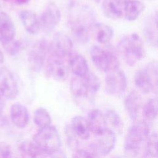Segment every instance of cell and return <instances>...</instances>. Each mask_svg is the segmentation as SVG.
I'll return each instance as SVG.
<instances>
[{
  "label": "cell",
  "instance_id": "7c38bea8",
  "mask_svg": "<svg viewBox=\"0 0 158 158\" xmlns=\"http://www.w3.org/2000/svg\"><path fill=\"white\" fill-rule=\"evenodd\" d=\"M49 55V54H48ZM46 62V72L49 77L58 81H65L69 74V67L63 59L49 55Z\"/></svg>",
  "mask_w": 158,
  "mask_h": 158
},
{
  "label": "cell",
  "instance_id": "277c9868",
  "mask_svg": "<svg viewBox=\"0 0 158 158\" xmlns=\"http://www.w3.org/2000/svg\"><path fill=\"white\" fill-rule=\"evenodd\" d=\"M135 83L143 93L151 91L156 94L157 91V62L152 60L142 69L138 70L135 75Z\"/></svg>",
  "mask_w": 158,
  "mask_h": 158
},
{
  "label": "cell",
  "instance_id": "f546056e",
  "mask_svg": "<svg viewBox=\"0 0 158 158\" xmlns=\"http://www.w3.org/2000/svg\"><path fill=\"white\" fill-rule=\"evenodd\" d=\"M104 115L107 122L109 123L116 131L121 132L123 124L119 115L113 109H107Z\"/></svg>",
  "mask_w": 158,
  "mask_h": 158
},
{
  "label": "cell",
  "instance_id": "d6986e66",
  "mask_svg": "<svg viewBox=\"0 0 158 158\" xmlns=\"http://www.w3.org/2000/svg\"><path fill=\"white\" fill-rule=\"evenodd\" d=\"M20 20L25 30L31 34L36 35L39 33L40 25L39 18L31 10H23L19 14Z\"/></svg>",
  "mask_w": 158,
  "mask_h": 158
},
{
  "label": "cell",
  "instance_id": "44dd1931",
  "mask_svg": "<svg viewBox=\"0 0 158 158\" xmlns=\"http://www.w3.org/2000/svg\"><path fill=\"white\" fill-rule=\"evenodd\" d=\"M70 125L78 138L83 140L89 138L91 131L86 117L80 115L75 116L72 119Z\"/></svg>",
  "mask_w": 158,
  "mask_h": 158
},
{
  "label": "cell",
  "instance_id": "e0dca14e",
  "mask_svg": "<svg viewBox=\"0 0 158 158\" xmlns=\"http://www.w3.org/2000/svg\"><path fill=\"white\" fill-rule=\"evenodd\" d=\"M16 31L10 17L4 12H0V42L1 43L15 38Z\"/></svg>",
  "mask_w": 158,
  "mask_h": 158
},
{
  "label": "cell",
  "instance_id": "1f68e13d",
  "mask_svg": "<svg viewBox=\"0 0 158 158\" xmlns=\"http://www.w3.org/2000/svg\"><path fill=\"white\" fill-rule=\"evenodd\" d=\"M83 78L91 94L93 95L95 94L99 91L101 86V81L97 75L89 71L83 77Z\"/></svg>",
  "mask_w": 158,
  "mask_h": 158
},
{
  "label": "cell",
  "instance_id": "74e56055",
  "mask_svg": "<svg viewBox=\"0 0 158 158\" xmlns=\"http://www.w3.org/2000/svg\"><path fill=\"white\" fill-rule=\"evenodd\" d=\"M14 1L17 4H20V5L27 4L30 1V0H14Z\"/></svg>",
  "mask_w": 158,
  "mask_h": 158
},
{
  "label": "cell",
  "instance_id": "6da1fadb",
  "mask_svg": "<svg viewBox=\"0 0 158 158\" xmlns=\"http://www.w3.org/2000/svg\"><path fill=\"white\" fill-rule=\"evenodd\" d=\"M117 51L125 63L135 65L144 56V47L142 39L135 33L123 36L117 44Z\"/></svg>",
  "mask_w": 158,
  "mask_h": 158
},
{
  "label": "cell",
  "instance_id": "3957f363",
  "mask_svg": "<svg viewBox=\"0 0 158 158\" xmlns=\"http://www.w3.org/2000/svg\"><path fill=\"white\" fill-rule=\"evenodd\" d=\"M149 135V127L145 120L134 123L129 129L126 136L125 151L131 155L138 154Z\"/></svg>",
  "mask_w": 158,
  "mask_h": 158
},
{
  "label": "cell",
  "instance_id": "7a4b0ae2",
  "mask_svg": "<svg viewBox=\"0 0 158 158\" xmlns=\"http://www.w3.org/2000/svg\"><path fill=\"white\" fill-rule=\"evenodd\" d=\"M33 141L49 157H57L59 152L62 141L57 128L48 125L39 128L34 135Z\"/></svg>",
  "mask_w": 158,
  "mask_h": 158
},
{
  "label": "cell",
  "instance_id": "5bb4252c",
  "mask_svg": "<svg viewBox=\"0 0 158 158\" xmlns=\"http://www.w3.org/2000/svg\"><path fill=\"white\" fill-rule=\"evenodd\" d=\"M142 104L141 96L136 90L131 91L125 98L124 101L125 107L132 120H136L139 117L142 107Z\"/></svg>",
  "mask_w": 158,
  "mask_h": 158
},
{
  "label": "cell",
  "instance_id": "cb8c5ba5",
  "mask_svg": "<svg viewBox=\"0 0 158 158\" xmlns=\"http://www.w3.org/2000/svg\"><path fill=\"white\" fill-rule=\"evenodd\" d=\"M69 23L73 38L79 43H86L89 39V27L75 22H69Z\"/></svg>",
  "mask_w": 158,
  "mask_h": 158
},
{
  "label": "cell",
  "instance_id": "9c48e42d",
  "mask_svg": "<svg viewBox=\"0 0 158 158\" xmlns=\"http://www.w3.org/2000/svg\"><path fill=\"white\" fill-rule=\"evenodd\" d=\"M95 137V140L89 145V148L98 157L109 154L114 148L116 143V135L112 130L107 128Z\"/></svg>",
  "mask_w": 158,
  "mask_h": 158
},
{
  "label": "cell",
  "instance_id": "5b68a950",
  "mask_svg": "<svg viewBox=\"0 0 158 158\" xmlns=\"http://www.w3.org/2000/svg\"><path fill=\"white\" fill-rule=\"evenodd\" d=\"M92 62L100 71L106 72L119 67V61L116 52L112 48L104 49L98 46H93L89 51Z\"/></svg>",
  "mask_w": 158,
  "mask_h": 158
},
{
  "label": "cell",
  "instance_id": "e575fe53",
  "mask_svg": "<svg viewBox=\"0 0 158 158\" xmlns=\"http://www.w3.org/2000/svg\"><path fill=\"white\" fill-rule=\"evenodd\" d=\"M12 151L10 146L5 142L0 143V157H12Z\"/></svg>",
  "mask_w": 158,
  "mask_h": 158
},
{
  "label": "cell",
  "instance_id": "484cf974",
  "mask_svg": "<svg viewBox=\"0 0 158 158\" xmlns=\"http://www.w3.org/2000/svg\"><path fill=\"white\" fill-rule=\"evenodd\" d=\"M157 14L149 19L145 25L144 32L149 43L154 47L157 46Z\"/></svg>",
  "mask_w": 158,
  "mask_h": 158
},
{
  "label": "cell",
  "instance_id": "603a6c76",
  "mask_svg": "<svg viewBox=\"0 0 158 158\" xmlns=\"http://www.w3.org/2000/svg\"><path fill=\"white\" fill-rule=\"evenodd\" d=\"M102 9L107 18L117 20L123 16V7L114 0H103Z\"/></svg>",
  "mask_w": 158,
  "mask_h": 158
},
{
  "label": "cell",
  "instance_id": "d590c367",
  "mask_svg": "<svg viewBox=\"0 0 158 158\" xmlns=\"http://www.w3.org/2000/svg\"><path fill=\"white\" fill-rule=\"evenodd\" d=\"M6 106V98L0 93V115H2Z\"/></svg>",
  "mask_w": 158,
  "mask_h": 158
},
{
  "label": "cell",
  "instance_id": "83f0119b",
  "mask_svg": "<svg viewBox=\"0 0 158 158\" xmlns=\"http://www.w3.org/2000/svg\"><path fill=\"white\" fill-rule=\"evenodd\" d=\"M144 117L148 121H152L157 116V99L151 98L144 104L143 109Z\"/></svg>",
  "mask_w": 158,
  "mask_h": 158
},
{
  "label": "cell",
  "instance_id": "ab89813d",
  "mask_svg": "<svg viewBox=\"0 0 158 158\" xmlns=\"http://www.w3.org/2000/svg\"><path fill=\"white\" fill-rule=\"evenodd\" d=\"M92 1H94V2L97 3V4L99 3V2H100V1H101V0H92Z\"/></svg>",
  "mask_w": 158,
  "mask_h": 158
},
{
  "label": "cell",
  "instance_id": "7402d4cb",
  "mask_svg": "<svg viewBox=\"0 0 158 158\" xmlns=\"http://www.w3.org/2000/svg\"><path fill=\"white\" fill-rule=\"evenodd\" d=\"M145 9L144 4L138 0H130L123 7V15L128 21H134L138 18Z\"/></svg>",
  "mask_w": 158,
  "mask_h": 158
},
{
  "label": "cell",
  "instance_id": "9a60e30c",
  "mask_svg": "<svg viewBox=\"0 0 158 158\" xmlns=\"http://www.w3.org/2000/svg\"><path fill=\"white\" fill-rule=\"evenodd\" d=\"M10 117L13 124L19 128H25L28 123V111L24 105L19 102L14 103L10 106Z\"/></svg>",
  "mask_w": 158,
  "mask_h": 158
},
{
  "label": "cell",
  "instance_id": "f35d334b",
  "mask_svg": "<svg viewBox=\"0 0 158 158\" xmlns=\"http://www.w3.org/2000/svg\"><path fill=\"white\" fill-rule=\"evenodd\" d=\"M4 59H5L4 55L2 50L0 49V64H2L4 63Z\"/></svg>",
  "mask_w": 158,
  "mask_h": 158
},
{
  "label": "cell",
  "instance_id": "30bf717a",
  "mask_svg": "<svg viewBox=\"0 0 158 158\" xmlns=\"http://www.w3.org/2000/svg\"><path fill=\"white\" fill-rule=\"evenodd\" d=\"M0 93L6 99H14L19 93L17 80L11 71L6 67H0Z\"/></svg>",
  "mask_w": 158,
  "mask_h": 158
},
{
  "label": "cell",
  "instance_id": "8fae6325",
  "mask_svg": "<svg viewBox=\"0 0 158 158\" xmlns=\"http://www.w3.org/2000/svg\"><path fill=\"white\" fill-rule=\"evenodd\" d=\"M40 29L45 33H50L57 26L61 19V13L57 5L49 2L44 11L38 17Z\"/></svg>",
  "mask_w": 158,
  "mask_h": 158
},
{
  "label": "cell",
  "instance_id": "ba28073f",
  "mask_svg": "<svg viewBox=\"0 0 158 158\" xmlns=\"http://www.w3.org/2000/svg\"><path fill=\"white\" fill-rule=\"evenodd\" d=\"M73 43L70 37L63 32L56 33L49 43V55L64 59L72 52Z\"/></svg>",
  "mask_w": 158,
  "mask_h": 158
},
{
  "label": "cell",
  "instance_id": "836d02e7",
  "mask_svg": "<svg viewBox=\"0 0 158 158\" xmlns=\"http://www.w3.org/2000/svg\"><path fill=\"white\" fill-rule=\"evenodd\" d=\"M72 157H97L98 155L89 148V149H77L73 154Z\"/></svg>",
  "mask_w": 158,
  "mask_h": 158
},
{
  "label": "cell",
  "instance_id": "8992f818",
  "mask_svg": "<svg viewBox=\"0 0 158 158\" xmlns=\"http://www.w3.org/2000/svg\"><path fill=\"white\" fill-rule=\"evenodd\" d=\"M49 51V43L45 39H40L32 45L27 55V60L32 70L38 72L42 69Z\"/></svg>",
  "mask_w": 158,
  "mask_h": 158
},
{
  "label": "cell",
  "instance_id": "52a82bcc",
  "mask_svg": "<svg viewBox=\"0 0 158 158\" xmlns=\"http://www.w3.org/2000/svg\"><path fill=\"white\" fill-rule=\"evenodd\" d=\"M106 90L114 97L122 96L127 87V77L119 67L111 69L106 72Z\"/></svg>",
  "mask_w": 158,
  "mask_h": 158
},
{
  "label": "cell",
  "instance_id": "4fadbf2b",
  "mask_svg": "<svg viewBox=\"0 0 158 158\" xmlns=\"http://www.w3.org/2000/svg\"><path fill=\"white\" fill-rule=\"evenodd\" d=\"M86 118L90 131L94 136L102 133L108 128L105 115L98 109L91 110Z\"/></svg>",
  "mask_w": 158,
  "mask_h": 158
},
{
  "label": "cell",
  "instance_id": "4316f807",
  "mask_svg": "<svg viewBox=\"0 0 158 158\" xmlns=\"http://www.w3.org/2000/svg\"><path fill=\"white\" fill-rule=\"evenodd\" d=\"M33 121L35 124L40 128L49 125L51 123V117L46 109L39 107L34 112Z\"/></svg>",
  "mask_w": 158,
  "mask_h": 158
},
{
  "label": "cell",
  "instance_id": "d6a6232c",
  "mask_svg": "<svg viewBox=\"0 0 158 158\" xmlns=\"http://www.w3.org/2000/svg\"><path fill=\"white\" fill-rule=\"evenodd\" d=\"M65 132L69 146L73 149H76L78 146V140L77 139L78 137L72 130L70 125L66 126Z\"/></svg>",
  "mask_w": 158,
  "mask_h": 158
},
{
  "label": "cell",
  "instance_id": "ac0fdd59",
  "mask_svg": "<svg viewBox=\"0 0 158 158\" xmlns=\"http://www.w3.org/2000/svg\"><path fill=\"white\" fill-rule=\"evenodd\" d=\"M67 58L69 69L75 76L82 77L88 73L89 67L86 60L81 54L72 52Z\"/></svg>",
  "mask_w": 158,
  "mask_h": 158
},
{
  "label": "cell",
  "instance_id": "8d00e7d4",
  "mask_svg": "<svg viewBox=\"0 0 158 158\" xmlns=\"http://www.w3.org/2000/svg\"><path fill=\"white\" fill-rule=\"evenodd\" d=\"M117 3H118L119 5H120L121 6H122L123 7H124L125 4L129 1L130 0H114Z\"/></svg>",
  "mask_w": 158,
  "mask_h": 158
},
{
  "label": "cell",
  "instance_id": "d4e9b609",
  "mask_svg": "<svg viewBox=\"0 0 158 158\" xmlns=\"http://www.w3.org/2000/svg\"><path fill=\"white\" fill-rule=\"evenodd\" d=\"M20 152L25 156L31 157H49L33 141H23L19 145Z\"/></svg>",
  "mask_w": 158,
  "mask_h": 158
},
{
  "label": "cell",
  "instance_id": "4dcf8cb0",
  "mask_svg": "<svg viewBox=\"0 0 158 158\" xmlns=\"http://www.w3.org/2000/svg\"><path fill=\"white\" fill-rule=\"evenodd\" d=\"M2 44L6 52L12 56L17 55L25 47V43L22 41L14 38L10 41L2 43Z\"/></svg>",
  "mask_w": 158,
  "mask_h": 158
},
{
  "label": "cell",
  "instance_id": "f1b7e54d",
  "mask_svg": "<svg viewBox=\"0 0 158 158\" xmlns=\"http://www.w3.org/2000/svg\"><path fill=\"white\" fill-rule=\"evenodd\" d=\"M146 157H158L157 151V135L156 132L149 134L146 140Z\"/></svg>",
  "mask_w": 158,
  "mask_h": 158
},
{
  "label": "cell",
  "instance_id": "2e32d148",
  "mask_svg": "<svg viewBox=\"0 0 158 158\" xmlns=\"http://www.w3.org/2000/svg\"><path fill=\"white\" fill-rule=\"evenodd\" d=\"M89 33L97 42L107 44L112 38L114 31L112 28L106 24L94 22L89 28Z\"/></svg>",
  "mask_w": 158,
  "mask_h": 158
},
{
  "label": "cell",
  "instance_id": "ffe728a7",
  "mask_svg": "<svg viewBox=\"0 0 158 158\" xmlns=\"http://www.w3.org/2000/svg\"><path fill=\"white\" fill-rule=\"evenodd\" d=\"M70 89L73 96L77 99H84L93 95L83 78L75 76L70 81Z\"/></svg>",
  "mask_w": 158,
  "mask_h": 158
},
{
  "label": "cell",
  "instance_id": "60d3db41",
  "mask_svg": "<svg viewBox=\"0 0 158 158\" xmlns=\"http://www.w3.org/2000/svg\"><path fill=\"white\" fill-rule=\"evenodd\" d=\"M4 1H8V0H4Z\"/></svg>",
  "mask_w": 158,
  "mask_h": 158
}]
</instances>
